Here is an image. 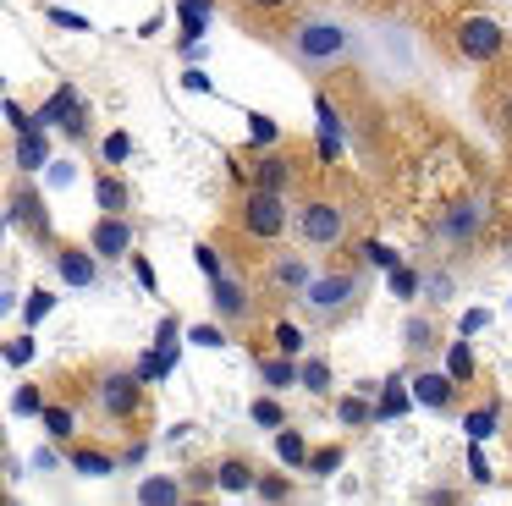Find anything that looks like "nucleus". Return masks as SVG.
Masks as SVG:
<instances>
[{"label":"nucleus","mask_w":512,"mask_h":506,"mask_svg":"<svg viewBox=\"0 0 512 506\" xmlns=\"http://www.w3.org/2000/svg\"><path fill=\"white\" fill-rule=\"evenodd\" d=\"M243 226L254 231V237H281V226H287V204H281V193L254 187L248 204H243Z\"/></svg>","instance_id":"1"},{"label":"nucleus","mask_w":512,"mask_h":506,"mask_svg":"<svg viewBox=\"0 0 512 506\" xmlns=\"http://www.w3.org/2000/svg\"><path fill=\"white\" fill-rule=\"evenodd\" d=\"M347 50V28L342 22H303L298 28V55L303 61H336Z\"/></svg>","instance_id":"2"},{"label":"nucleus","mask_w":512,"mask_h":506,"mask_svg":"<svg viewBox=\"0 0 512 506\" xmlns=\"http://www.w3.org/2000/svg\"><path fill=\"white\" fill-rule=\"evenodd\" d=\"M457 44H463V55H474V61H490V55L501 50V28L490 17H463Z\"/></svg>","instance_id":"3"},{"label":"nucleus","mask_w":512,"mask_h":506,"mask_svg":"<svg viewBox=\"0 0 512 506\" xmlns=\"http://www.w3.org/2000/svg\"><path fill=\"white\" fill-rule=\"evenodd\" d=\"M303 237H309L314 248L342 242V209H336V204H309V209H303Z\"/></svg>","instance_id":"4"},{"label":"nucleus","mask_w":512,"mask_h":506,"mask_svg":"<svg viewBox=\"0 0 512 506\" xmlns=\"http://www.w3.org/2000/svg\"><path fill=\"white\" fill-rule=\"evenodd\" d=\"M138 385H144L138 374H105V380H100V407H105V413H116V418H127L138 407Z\"/></svg>","instance_id":"5"},{"label":"nucleus","mask_w":512,"mask_h":506,"mask_svg":"<svg viewBox=\"0 0 512 506\" xmlns=\"http://www.w3.org/2000/svg\"><path fill=\"white\" fill-rule=\"evenodd\" d=\"M67 127V132H83V116H78V94H72V88H56V94L45 99V110H39L34 116V127Z\"/></svg>","instance_id":"6"},{"label":"nucleus","mask_w":512,"mask_h":506,"mask_svg":"<svg viewBox=\"0 0 512 506\" xmlns=\"http://www.w3.org/2000/svg\"><path fill=\"white\" fill-rule=\"evenodd\" d=\"M353 292H358L353 275H320V281H309V303L314 308H342Z\"/></svg>","instance_id":"7"},{"label":"nucleus","mask_w":512,"mask_h":506,"mask_svg":"<svg viewBox=\"0 0 512 506\" xmlns=\"http://www.w3.org/2000/svg\"><path fill=\"white\" fill-rule=\"evenodd\" d=\"M133 248V231L122 226V220H100V226H94V253H100V259H122V253Z\"/></svg>","instance_id":"8"},{"label":"nucleus","mask_w":512,"mask_h":506,"mask_svg":"<svg viewBox=\"0 0 512 506\" xmlns=\"http://www.w3.org/2000/svg\"><path fill=\"white\" fill-rule=\"evenodd\" d=\"M413 402L419 407H446L452 402V374H419V380H413Z\"/></svg>","instance_id":"9"},{"label":"nucleus","mask_w":512,"mask_h":506,"mask_svg":"<svg viewBox=\"0 0 512 506\" xmlns=\"http://www.w3.org/2000/svg\"><path fill=\"white\" fill-rule=\"evenodd\" d=\"M56 270H61V281H67V286H89V281H94V259H89L83 248H67V253L56 259Z\"/></svg>","instance_id":"10"},{"label":"nucleus","mask_w":512,"mask_h":506,"mask_svg":"<svg viewBox=\"0 0 512 506\" xmlns=\"http://www.w3.org/2000/svg\"><path fill=\"white\" fill-rule=\"evenodd\" d=\"M94 204H100L105 215H122V209H127V187L116 182V176H100V182H94Z\"/></svg>","instance_id":"11"},{"label":"nucleus","mask_w":512,"mask_h":506,"mask_svg":"<svg viewBox=\"0 0 512 506\" xmlns=\"http://www.w3.org/2000/svg\"><path fill=\"white\" fill-rule=\"evenodd\" d=\"M479 220H485V209H479L474 198H468V204H457L452 215H446V231H452V237H474Z\"/></svg>","instance_id":"12"},{"label":"nucleus","mask_w":512,"mask_h":506,"mask_svg":"<svg viewBox=\"0 0 512 506\" xmlns=\"http://www.w3.org/2000/svg\"><path fill=\"white\" fill-rule=\"evenodd\" d=\"M215 308H221V314H248V297H243V286L237 281H226V275H215Z\"/></svg>","instance_id":"13"},{"label":"nucleus","mask_w":512,"mask_h":506,"mask_svg":"<svg viewBox=\"0 0 512 506\" xmlns=\"http://www.w3.org/2000/svg\"><path fill=\"white\" fill-rule=\"evenodd\" d=\"M287 182H292V165H287V160H276V154H270V160H259L254 187H270V193H281Z\"/></svg>","instance_id":"14"},{"label":"nucleus","mask_w":512,"mask_h":506,"mask_svg":"<svg viewBox=\"0 0 512 506\" xmlns=\"http://www.w3.org/2000/svg\"><path fill=\"white\" fill-rule=\"evenodd\" d=\"M138 501L171 506V501H182V484H177V479H144V484H138Z\"/></svg>","instance_id":"15"},{"label":"nucleus","mask_w":512,"mask_h":506,"mask_svg":"<svg viewBox=\"0 0 512 506\" xmlns=\"http://www.w3.org/2000/svg\"><path fill=\"white\" fill-rule=\"evenodd\" d=\"M17 165H23V171H39V165H45V132H23V143H17Z\"/></svg>","instance_id":"16"},{"label":"nucleus","mask_w":512,"mask_h":506,"mask_svg":"<svg viewBox=\"0 0 512 506\" xmlns=\"http://www.w3.org/2000/svg\"><path fill=\"white\" fill-rule=\"evenodd\" d=\"M39 418H45L50 440H72V429H78V418H72V407H39Z\"/></svg>","instance_id":"17"},{"label":"nucleus","mask_w":512,"mask_h":506,"mask_svg":"<svg viewBox=\"0 0 512 506\" xmlns=\"http://www.w3.org/2000/svg\"><path fill=\"white\" fill-rule=\"evenodd\" d=\"M221 490H232V495L254 490V468L248 462H221Z\"/></svg>","instance_id":"18"},{"label":"nucleus","mask_w":512,"mask_h":506,"mask_svg":"<svg viewBox=\"0 0 512 506\" xmlns=\"http://www.w3.org/2000/svg\"><path fill=\"white\" fill-rule=\"evenodd\" d=\"M72 468H78V473H89V479H105V473H111L116 462L105 457V451H72Z\"/></svg>","instance_id":"19"},{"label":"nucleus","mask_w":512,"mask_h":506,"mask_svg":"<svg viewBox=\"0 0 512 506\" xmlns=\"http://www.w3.org/2000/svg\"><path fill=\"white\" fill-rule=\"evenodd\" d=\"M446 374H452V385L474 374V352H468V341H457V347L446 352Z\"/></svg>","instance_id":"20"},{"label":"nucleus","mask_w":512,"mask_h":506,"mask_svg":"<svg viewBox=\"0 0 512 506\" xmlns=\"http://www.w3.org/2000/svg\"><path fill=\"white\" fill-rule=\"evenodd\" d=\"M408 402H413V396L402 391V380H386V402H380V418H402V413H408Z\"/></svg>","instance_id":"21"},{"label":"nucleus","mask_w":512,"mask_h":506,"mask_svg":"<svg viewBox=\"0 0 512 506\" xmlns=\"http://www.w3.org/2000/svg\"><path fill=\"white\" fill-rule=\"evenodd\" d=\"M276 451H281V462H292V468H303V457H309V446H303L292 429H287V435H276Z\"/></svg>","instance_id":"22"},{"label":"nucleus","mask_w":512,"mask_h":506,"mask_svg":"<svg viewBox=\"0 0 512 506\" xmlns=\"http://www.w3.org/2000/svg\"><path fill=\"white\" fill-rule=\"evenodd\" d=\"M259 374H265V385H276V391H281V385H292V380H298V369H292L287 358H270Z\"/></svg>","instance_id":"23"},{"label":"nucleus","mask_w":512,"mask_h":506,"mask_svg":"<svg viewBox=\"0 0 512 506\" xmlns=\"http://www.w3.org/2000/svg\"><path fill=\"white\" fill-rule=\"evenodd\" d=\"M204 17H210V11L182 6V44H199V39H204Z\"/></svg>","instance_id":"24"},{"label":"nucleus","mask_w":512,"mask_h":506,"mask_svg":"<svg viewBox=\"0 0 512 506\" xmlns=\"http://www.w3.org/2000/svg\"><path fill=\"white\" fill-rule=\"evenodd\" d=\"M468 435H474V440H485L490 435V429H496V407H479V413H468Z\"/></svg>","instance_id":"25"},{"label":"nucleus","mask_w":512,"mask_h":506,"mask_svg":"<svg viewBox=\"0 0 512 506\" xmlns=\"http://www.w3.org/2000/svg\"><path fill=\"white\" fill-rule=\"evenodd\" d=\"M364 259L375 264V270H391V264H402L397 248H386V242H364Z\"/></svg>","instance_id":"26"},{"label":"nucleus","mask_w":512,"mask_h":506,"mask_svg":"<svg viewBox=\"0 0 512 506\" xmlns=\"http://www.w3.org/2000/svg\"><path fill=\"white\" fill-rule=\"evenodd\" d=\"M50 308H56V292H34V297H28V308H23V319H28V325H39Z\"/></svg>","instance_id":"27"},{"label":"nucleus","mask_w":512,"mask_h":506,"mask_svg":"<svg viewBox=\"0 0 512 506\" xmlns=\"http://www.w3.org/2000/svg\"><path fill=\"white\" fill-rule=\"evenodd\" d=\"M276 281H281V286H309V270H303L298 259H281V264H276Z\"/></svg>","instance_id":"28"},{"label":"nucleus","mask_w":512,"mask_h":506,"mask_svg":"<svg viewBox=\"0 0 512 506\" xmlns=\"http://www.w3.org/2000/svg\"><path fill=\"white\" fill-rule=\"evenodd\" d=\"M276 347L287 352V358H292V352H303V330L292 325V319H287V325H276Z\"/></svg>","instance_id":"29"},{"label":"nucleus","mask_w":512,"mask_h":506,"mask_svg":"<svg viewBox=\"0 0 512 506\" xmlns=\"http://www.w3.org/2000/svg\"><path fill=\"white\" fill-rule=\"evenodd\" d=\"M298 380L309 385V391H325V385H331V369H325V363L314 358V363H303V374H298Z\"/></svg>","instance_id":"30"},{"label":"nucleus","mask_w":512,"mask_h":506,"mask_svg":"<svg viewBox=\"0 0 512 506\" xmlns=\"http://www.w3.org/2000/svg\"><path fill=\"white\" fill-rule=\"evenodd\" d=\"M127 154H133V138H127V132H111V138H105V160L122 165Z\"/></svg>","instance_id":"31"},{"label":"nucleus","mask_w":512,"mask_h":506,"mask_svg":"<svg viewBox=\"0 0 512 506\" xmlns=\"http://www.w3.org/2000/svg\"><path fill=\"white\" fill-rule=\"evenodd\" d=\"M413 286H419V275L402 270V264H391V292H397V297H413Z\"/></svg>","instance_id":"32"},{"label":"nucleus","mask_w":512,"mask_h":506,"mask_svg":"<svg viewBox=\"0 0 512 506\" xmlns=\"http://www.w3.org/2000/svg\"><path fill=\"white\" fill-rule=\"evenodd\" d=\"M309 462V473H336L342 468V451H314V457H303Z\"/></svg>","instance_id":"33"},{"label":"nucleus","mask_w":512,"mask_h":506,"mask_svg":"<svg viewBox=\"0 0 512 506\" xmlns=\"http://www.w3.org/2000/svg\"><path fill=\"white\" fill-rule=\"evenodd\" d=\"M188 341H199V347H226L221 325H193V330H188Z\"/></svg>","instance_id":"34"},{"label":"nucleus","mask_w":512,"mask_h":506,"mask_svg":"<svg viewBox=\"0 0 512 506\" xmlns=\"http://www.w3.org/2000/svg\"><path fill=\"white\" fill-rule=\"evenodd\" d=\"M50 22H56V28H72V33H83V28H89V22L78 17V11H61V6L50 11Z\"/></svg>","instance_id":"35"},{"label":"nucleus","mask_w":512,"mask_h":506,"mask_svg":"<svg viewBox=\"0 0 512 506\" xmlns=\"http://www.w3.org/2000/svg\"><path fill=\"white\" fill-rule=\"evenodd\" d=\"M254 418H259L265 429H276V424H281V407H276V402H254Z\"/></svg>","instance_id":"36"},{"label":"nucleus","mask_w":512,"mask_h":506,"mask_svg":"<svg viewBox=\"0 0 512 506\" xmlns=\"http://www.w3.org/2000/svg\"><path fill=\"white\" fill-rule=\"evenodd\" d=\"M133 275H138L144 292H155V264H149V259H133Z\"/></svg>","instance_id":"37"},{"label":"nucleus","mask_w":512,"mask_h":506,"mask_svg":"<svg viewBox=\"0 0 512 506\" xmlns=\"http://www.w3.org/2000/svg\"><path fill=\"white\" fill-rule=\"evenodd\" d=\"M28 358H34V341H12V347H6V363H28Z\"/></svg>","instance_id":"38"},{"label":"nucleus","mask_w":512,"mask_h":506,"mask_svg":"<svg viewBox=\"0 0 512 506\" xmlns=\"http://www.w3.org/2000/svg\"><path fill=\"white\" fill-rule=\"evenodd\" d=\"M342 418H347V424H364V418H369V407L358 402V396H347V402H342Z\"/></svg>","instance_id":"39"},{"label":"nucleus","mask_w":512,"mask_h":506,"mask_svg":"<svg viewBox=\"0 0 512 506\" xmlns=\"http://www.w3.org/2000/svg\"><path fill=\"white\" fill-rule=\"evenodd\" d=\"M6 121H12L17 132H34V116H28L23 105H6Z\"/></svg>","instance_id":"40"},{"label":"nucleus","mask_w":512,"mask_h":506,"mask_svg":"<svg viewBox=\"0 0 512 506\" xmlns=\"http://www.w3.org/2000/svg\"><path fill=\"white\" fill-rule=\"evenodd\" d=\"M193 259H199V270L210 275V281H215V275H221V259H215V248H199V253H193Z\"/></svg>","instance_id":"41"},{"label":"nucleus","mask_w":512,"mask_h":506,"mask_svg":"<svg viewBox=\"0 0 512 506\" xmlns=\"http://www.w3.org/2000/svg\"><path fill=\"white\" fill-rule=\"evenodd\" d=\"M17 413H39V391H34V385H23V391H17Z\"/></svg>","instance_id":"42"},{"label":"nucleus","mask_w":512,"mask_h":506,"mask_svg":"<svg viewBox=\"0 0 512 506\" xmlns=\"http://www.w3.org/2000/svg\"><path fill=\"white\" fill-rule=\"evenodd\" d=\"M259 495H265V501H281V495H287V484H281V479H259Z\"/></svg>","instance_id":"43"},{"label":"nucleus","mask_w":512,"mask_h":506,"mask_svg":"<svg viewBox=\"0 0 512 506\" xmlns=\"http://www.w3.org/2000/svg\"><path fill=\"white\" fill-rule=\"evenodd\" d=\"M270 138H276V121L254 116V143H270Z\"/></svg>","instance_id":"44"},{"label":"nucleus","mask_w":512,"mask_h":506,"mask_svg":"<svg viewBox=\"0 0 512 506\" xmlns=\"http://www.w3.org/2000/svg\"><path fill=\"white\" fill-rule=\"evenodd\" d=\"M468 468H474V479H479V484H490V468H485V457H479V451L468 457Z\"/></svg>","instance_id":"45"},{"label":"nucleus","mask_w":512,"mask_h":506,"mask_svg":"<svg viewBox=\"0 0 512 506\" xmlns=\"http://www.w3.org/2000/svg\"><path fill=\"white\" fill-rule=\"evenodd\" d=\"M182 6H193V11H210V0H182Z\"/></svg>","instance_id":"46"},{"label":"nucleus","mask_w":512,"mask_h":506,"mask_svg":"<svg viewBox=\"0 0 512 506\" xmlns=\"http://www.w3.org/2000/svg\"><path fill=\"white\" fill-rule=\"evenodd\" d=\"M254 6H265V11H276V6H287V0H254Z\"/></svg>","instance_id":"47"}]
</instances>
